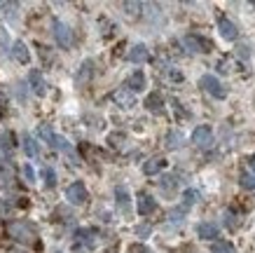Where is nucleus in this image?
<instances>
[{
	"mask_svg": "<svg viewBox=\"0 0 255 253\" xmlns=\"http://www.w3.org/2000/svg\"><path fill=\"white\" fill-rule=\"evenodd\" d=\"M201 87H204L213 99H225V96H227V89H225L223 82H220L216 75H204L201 77Z\"/></svg>",
	"mask_w": 255,
	"mask_h": 253,
	"instance_id": "nucleus-1",
	"label": "nucleus"
},
{
	"mask_svg": "<svg viewBox=\"0 0 255 253\" xmlns=\"http://www.w3.org/2000/svg\"><path fill=\"white\" fill-rule=\"evenodd\" d=\"M192 143L199 148H206L213 143V131H211L209 124H199V127L192 131Z\"/></svg>",
	"mask_w": 255,
	"mask_h": 253,
	"instance_id": "nucleus-2",
	"label": "nucleus"
},
{
	"mask_svg": "<svg viewBox=\"0 0 255 253\" xmlns=\"http://www.w3.org/2000/svg\"><path fill=\"white\" fill-rule=\"evenodd\" d=\"M87 188H85V183H73V185H68V190H66V200L70 202V204H85L87 202Z\"/></svg>",
	"mask_w": 255,
	"mask_h": 253,
	"instance_id": "nucleus-3",
	"label": "nucleus"
},
{
	"mask_svg": "<svg viewBox=\"0 0 255 253\" xmlns=\"http://www.w3.org/2000/svg\"><path fill=\"white\" fill-rule=\"evenodd\" d=\"M185 45L190 47L192 52H211V49H213V42L206 38H201V35H187Z\"/></svg>",
	"mask_w": 255,
	"mask_h": 253,
	"instance_id": "nucleus-4",
	"label": "nucleus"
},
{
	"mask_svg": "<svg viewBox=\"0 0 255 253\" xmlns=\"http://www.w3.org/2000/svg\"><path fill=\"white\" fill-rule=\"evenodd\" d=\"M54 35L61 47H70V42H73V33H70V28L61 21H54Z\"/></svg>",
	"mask_w": 255,
	"mask_h": 253,
	"instance_id": "nucleus-5",
	"label": "nucleus"
},
{
	"mask_svg": "<svg viewBox=\"0 0 255 253\" xmlns=\"http://www.w3.org/2000/svg\"><path fill=\"white\" fill-rule=\"evenodd\" d=\"M218 31H220V35H223L225 40H237L239 38V31H237V26H234L232 21H230V19H220V21H218Z\"/></svg>",
	"mask_w": 255,
	"mask_h": 253,
	"instance_id": "nucleus-6",
	"label": "nucleus"
},
{
	"mask_svg": "<svg viewBox=\"0 0 255 253\" xmlns=\"http://www.w3.org/2000/svg\"><path fill=\"white\" fill-rule=\"evenodd\" d=\"M136 207H138V214H140V216H147V214H152V211L157 209V202L152 200L150 195H145V192H143V195H138V202H136Z\"/></svg>",
	"mask_w": 255,
	"mask_h": 253,
	"instance_id": "nucleus-7",
	"label": "nucleus"
},
{
	"mask_svg": "<svg viewBox=\"0 0 255 253\" xmlns=\"http://www.w3.org/2000/svg\"><path fill=\"white\" fill-rule=\"evenodd\" d=\"M150 59V54H147V47L145 45H133L131 49H129V61L133 63H143Z\"/></svg>",
	"mask_w": 255,
	"mask_h": 253,
	"instance_id": "nucleus-8",
	"label": "nucleus"
},
{
	"mask_svg": "<svg viewBox=\"0 0 255 253\" xmlns=\"http://www.w3.org/2000/svg\"><path fill=\"white\" fill-rule=\"evenodd\" d=\"M197 232H199L201 239H206V242H216V237H218V225H213V223H201L199 228H197Z\"/></svg>",
	"mask_w": 255,
	"mask_h": 253,
	"instance_id": "nucleus-9",
	"label": "nucleus"
},
{
	"mask_svg": "<svg viewBox=\"0 0 255 253\" xmlns=\"http://www.w3.org/2000/svg\"><path fill=\"white\" fill-rule=\"evenodd\" d=\"M145 108L150 110V113H162L164 110V99H162V94H150L145 99Z\"/></svg>",
	"mask_w": 255,
	"mask_h": 253,
	"instance_id": "nucleus-10",
	"label": "nucleus"
},
{
	"mask_svg": "<svg viewBox=\"0 0 255 253\" xmlns=\"http://www.w3.org/2000/svg\"><path fill=\"white\" fill-rule=\"evenodd\" d=\"M164 167H166V162H164L162 157H152V160H147L145 164H143V171H145L147 176H155L157 171H162Z\"/></svg>",
	"mask_w": 255,
	"mask_h": 253,
	"instance_id": "nucleus-11",
	"label": "nucleus"
},
{
	"mask_svg": "<svg viewBox=\"0 0 255 253\" xmlns=\"http://www.w3.org/2000/svg\"><path fill=\"white\" fill-rule=\"evenodd\" d=\"M127 87H129L131 92H143V89H145V75H143L140 70H136V73H133V75L129 77Z\"/></svg>",
	"mask_w": 255,
	"mask_h": 253,
	"instance_id": "nucleus-12",
	"label": "nucleus"
},
{
	"mask_svg": "<svg viewBox=\"0 0 255 253\" xmlns=\"http://www.w3.org/2000/svg\"><path fill=\"white\" fill-rule=\"evenodd\" d=\"M12 54H14L16 61H21V63H28V59H31V54H28V49H26L23 42H14V45H12Z\"/></svg>",
	"mask_w": 255,
	"mask_h": 253,
	"instance_id": "nucleus-13",
	"label": "nucleus"
},
{
	"mask_svg": "<svg viewBox=\"0 0 255 253\" xmlns=\"http://www.w3.org/2000/svg\"><path fill=\"white\" fill-rule=\"evenodd\" d=\"M28 80H31V84H33V92L42 96V94H45V80H42V75H40L38 70H31Z\"/></svg>",
	"mask_w": 255,
	"mask_h": 253,
	"instance_id": "nucleus-14",
	"label": "nucleus"
},
{
	"mask_svg": "<svg viewBox=\"0 0 255 253\" xmlns=\"http://www.w3.org/2000/svg\"><path fill=\"white\" fill-rule=\"evenodd\" d=\"M113 99H115L122 108H131V106H133V96H131L129 92H124V89H120V92L113 94Z\"/></svg>",
	"mask_w": 255,
	"mask_h": 253,
	"instance_id": "nucleus-15",
	"label": "nucleus"
},
{
	"mask_svg": "<svg viewBox=\"0 0 255 253\" xmlns=\"http://www.w3.org/2000/svg\"><path fill=\"white\" fill-rule=\"evenodd\" d=\"M211 251L213 253H237L230 242H220V239H216V242L211 244Z\"/></svg>",
	"mask_w": 255,
	"mask_h": 253,
	"instance_id": "nucleus-16",
	"label": "nucleus"
},
{
	"mask_svg": "<svg viewBox=\"0 0 255 253\" xmlns=\"http://www.w3.org/2000/svg\"><path fill=\"white\" fill-rule=\"evenodd\" d=\"M23 153L28 155V157H35V155H38V146H35L33 136H28V134H23Z\"/></svg>",
	"mask_w": 255,
	"mask_h": 253,
	"instance_id": "nucleus-17",
	"label": "nucleus"
},
{
	"mask_svg": "<svg viewBox=\"0 0 255 253\" xmlns=\"http://www.w3.org/2000/svg\"><path fill=\"white\" fill-rule=\"evenodd\" d=\"M115 192H117V204L122 209H129V192L124 190V188H117Z\"/></svg>",
	"mask_w": 255,
	"mask_h": 253,
	"instance_id": "nucleus-18",
	"label": "nucleus"
},
{
	"mask_svg": "<svg viewBox=\"0 0 255 253\" xmlns=\"http://www.w3.org/2000/svg\"><path fill=\"white\" fill-rule=\"evenodd\" d=\"M166 141H169V143H166L169 148H180V143H183V136H180L178 131H171L169 136H166Z\"/></svg>",
	"mask_w": 255,
	"mask_h": 253,
	"instance_id": "nucleus-19",
	"label": "nucleus"
},
{
	"mask_svg": "<svg viewBox=\"0 0 255 253\" xmlns=\"http://www.w3.org/2000/svg\"><path fill=\"white\" fill-rule=\"evenodd\" d=\"M241 185L246 190H255V174H241Z\"/></svg>",
	"mask_w": 255,
	"mask_h": 253,
	"instance_id": "nucleus-20",
	"label": "nucleus"
},
{
	"mask_svg": "<svg viewBox=\"0 0 255 253\" xmlns=\"http://www.w3.org/2000/svg\"><path fill=\"white\" fill-rule=\"evenodd\" d=\"M52 146L59 148V150H63V153H70L68 141H66V138H61V136H54V138H52Z\"/></svg>",
	"mask_w": 255,
	"mask_h": 253,
	"instance_id": "nucleus-21",
	"label": "nucleus"
},
{
	"mask_svg": "<svg viewBox=\"0 0 255 253\" xmlns=\"http://www.w3.org/2000/svg\"><path fill=\"white\" fill-rule=\"evenodd\" d=\"M197 200H199V192L197 190H185V207H192Z\"/></svg>",
	"mask_w": 255,
	"mask_h": 253,
	"instance_id": "nucleus-22",
	"label": "nucleus"
},
{
	"mask_svg": "<svg viewBox=\"0 0 255 253\" xmlns=\"http://www.w3.org/2000/svg\"><path fill=\"white\" fill-rule=\"evenodd\" d=\"M45 183L49 185V188H54L56 185V174L52 171V169H45Z\"/></svg>",
	"mask_w": 255,
	"mask_h": 253,
	"instance_id": "nucleus-23",
	"label": "nucleus"
},
{
	"mask_svg": "<svg viewBox=\"0 0 255 253\" xmlns=\"http://www.w3.org/2000/svg\"><path fill=\"white\" fill-rule=\"evenodd\" d=\"M89 73H92V61H85V63H82V70H80L78 80H87V77H89Z\"/></svg>",
	"mask_w": 255,
	"mask_h": 253,
	"instance_id": "nucleus-24",
	"label": "nucleus"
},
{
	"mask_svg": "<svg viewBox=\"0 0 255 253\" xmlns=\"http://www.w3.org/2000/svg\"><path fill=\"white\" fill-rule=\"evenodd\" d=\"M129 253H152L147 246H143V244H131L129 246Z\"/></svg>",
	"mask_w": 255,
	"mask_h": 253,
	"instance_id": "nucleus-25",
	"label": "nucleus"
},
{
	"mask_svg": "<svg viewBox=\"0 0 255 253\" xmlns=\"http://www.w3.org/2000/svg\"><path fill=\"white\" fill-rule=\"evenodd\" d=\"M162 188H164V190H169V188H176V178H173V176H164V178H162Z\"/></svg>",
	"mask_w": 255,
	"mask_h": 253,
	"instance_id": "nucleus-26",
	"label": "nucleus"
},
{
	"mask_svg": "<svg viewBox=\"0 0 255 253\" xmlns=\"http://www.w3.org/2000/svg\"><path fill=\"white\" fill-rule=\"evenodd\" d=\"M21 171H23V176L28 178V181H35V174H33V169L28 167V164H23V167H21Z\"/></svg>",
	"mask_w": 255,
	"mask_h": 253,
	"instance_id": "nucleus-27",
	"label": "nucleus"
},
{
	"mask_svg": "<svg viewBox=\"0 0 255 253\" xmlns=\"http://www.w3.org/2000/svg\"><path fill=\"white\" fill-rule=\"evenodd\" d=\"M19 207H21V209H28V200H26V197H21V200H19Z\"/></svg>",
	"mask_w": 255,
	"mask_h": 253,
	"instance_id": "nucleus-28",
	"label": "nucleus"
},
{
	"mask_svg": "<svg viewBox=\"0 0 255 253\" xmlns=\"http://www.w3.org/2000/svg\"><path fill=\"white\" fill-rule=\"evenodd\" d=\"M248 167L255 171V155H251V157H248Z\"/></svg>",
	"mask_w": 255,
	"mask_h": 253,
	"instance_id": "nucleus-29",
	"label": "nucleus"
},
{
	"mask_svg": "<svg viewBox=\"0 0 255 253\" xmlns=\"http://www.w3.org/2000/svg\"><path fill=\"white\" fill-rule=\"evenodd\" d=\"M239 54H241V56H248V47L241 45V47H239Z\"/></svg>",
	"mask_w": 255,
	"mask_h": 253,
	"instance_id": "nucleus-30",
	"label": "nucleus"
}]
</instances>
